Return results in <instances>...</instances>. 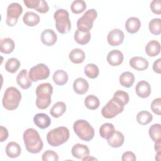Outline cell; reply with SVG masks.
Returning a JSON list of instances; mask_svg holds the SVG:
<instances>
[{
  "label": "cell",
  "mask_w": 161,
  "mask_h": 161,
  "mask_svg": "<svg viewBox=\"0 0 161 161\" xmlns=\"http://www.w3.org/2000/svg\"><path fill=\"white\" fill-rule=\"evenodd\" d=\"M27 151L31 153H38L43 149V143L38 132L34 128H28L23 135Z\"/></svg>",
  "instance_id": "1"
},
{
  "label": "cell",
  "mask_w": 161,
  "mask_h": 161,
  "mask_svg": "<svg viewBox=\"0 0 161 161\" xmlns=\"http://www.w3.org/2000/svg\"><path fill=\"white\" fill-rule=\"evenodd\" d=\"M53 87L51 84L46 82L38 85L36 89V106L40 109H47L51 104V96Z\"/></svg>",
  "instance_id": "2"
},
{
  "label": "cell",
  "mask_w": 161,
  "mask_h": 161,
  "mask_svg": "<svg viewBox=\"0 0 161 161\" xmlns=\"http://www.w3.org/2000/svg\"><path fill=\"white\" fill-rule=\"evenodd\" d=\"M69 130L67 127L59 126L48 132L47 140L52 147H58L65 143L69 138Z\"/></svg>",
  "instance_id": "3"
},
{
  "label": "cell",
  "mask_w": 161,
  "mask_h": 161,
  "mask_svg": "<svg viewBox=\"0 0 161 161\" xmlns=\"http://www.w3.org/2000/svg\"><path fill=\"white\" fill-rule=\"evenodd\" d=\"M21 99L20 91L14 87H9L6 89L4 93L2 104L5 109L14 110L18 107Z\"/></svg>",
  "instance_id": "4"
},
{
  "label": "cell",
  "mask_w": 161,
  "mask_h": 161,
  "mask_svg": "<svg viewBox=\"0 0 161 161\" xmlns=\"http://www.w3.org/2000/svg\"><path fill=\"white\" fill-rule=\"evenodd\" d=\"M73 129L75 134L82 140L91 141L94 136V129L88 121L84 119L75 121L73 125Z\"/></svg>",
  "instance_id": "5"
},
{
  "label": "cell",
  "mask_w": 161,
  "mask_h": 161,
  "mask_svg": "<svg viewBox=\"0 0 161 161\" xmlns=\"http://www.w3.org/2000/svg\"><path fill=\"white\" fill-rule=\"evenodd\" d=\"M53 18L55 20L57 30L61 34L68 33L71 28L69 12L64 9H58L54 13Z\"/></svg>",
  "instance_id": "6"
},
{
  "label": "cell",
  "mask_w": 161,
  "mask_h": 161,
  "mask_svg": "<svg viewBox=\"0 0 161 161\" xmlns=\"http://www.w3.org/2000/svg\"><path fill=\"white\" fill-rule=\"evenodd\" d=\"M125 105V104L119 99L115 97H113V98L102 108V116L107 119L114 118L123 112Z\"/></svg>",
  "instance_id": "7"
},
{
  "label": "cell",
  "mask_w": 161,
  "mask_h": 161,
  "mask_svg": "<svg viewBox=\"0 0 161 161\" xmlns=\"http://www.w3.org/2000/svg\"><path fill=\"white\" fill-rule=\"evenodd\" d=\"M97 13L94 9H90L86 11L77 22V29L83 31H89L93 26V23L97 18Z\"/></svg>",
  "instance_id": "8"
},
{
  "label": "cell",
  "mask_w": 161,
  "mask_h": 161,
  "mask_svg": "<svg viewBox=\"0 0 161 161\" xmlns=\"http://www.w3.org/2000/svg\"><path fill=\"white\" fill-rule=\"evenodd\" d=\"M23 13L22 6L18 3H12L7 8L6 23L9 26H14Z\"/></svg>",
  "instance_id": "9"
},
{
  "label": "cell",
  "mask_w": 161,
  "mask_h": 161,
  "mask_svg": "<svg viewBox=\"0 0 161 161\" xmlns=\"http://www.w3.org/2000/svg\"><path fill=\"white\" fill-rule=\"evenodd\" d=\"M49 75V68L44 64H38L30 69L28 76L31 81L36 82L47 79Z\"/></svg>",
  "instance_id": "10"
},
{
  "label": "cell",
  "mask_w": 161,
  "mask_h": 161,
  "mask_svg": "<svg viewBox=\"0 0 161 161\" xmlns=\"http://www.w3.org/2000/svg\"><path fill=\"white\" fill-rule=\"evenodd\" d=\"M23 3L28 8L34 9L40 13H46L49 10L47 3L43 0H24Z\"/></svg>",
  "instance_id": "11"
},
{
  "label": "cell",
  "mask_w": 161,
  "mask_h": 161,
  "mask_svg": "<svg viewBox=\"0 0 161 161\" xmlns=\"http://www.w3.org/2000/svg\"><path fill=\"white\" fill-rule=\"evenodd\" d=\"M124 33L119 29H113L111 30L107 36L108 43L111 46H118L124 40Z\"/></svg>",
  "instance_id": "12"
},
{
  "label": "cell",
  "mask_w": 161,
  "mask_h": 161,
  "mask_svg": "<svg viewBox=\"0 0 161 161\" xmlns=\"http://www.w3.org/2000/svg\"><path fill=\"white\" fill-rule=\"evenodd\" d=\"M135 91L138 97L141 98L148 97L151 93L150 85L146 80H140L135 87Z\"/></svg>",
  "instance_id": "13"
},
{
  "label": "cell",
  "mask_w": 161,
  "mask_h": 161,
  "mask_svg": "<svg viewBox=\"0 0 161 161\" xmlns=\"http://www.w3.org/2000/svg\"><path fill=\"white\" fill-rule=\"evenodd\" d=\"M71 152L74 157L81 160L89 155L90 153L88 147L81 143H77L74 145L72 148Z\"/></svg>",
  "instance_id": "14"
},
{
  "label": "cell",
  "mask_w": 161,
  "mask_h": 161,
  "mask_svg": "<svg viewBox=\"0 0 161 161\" xmlns=\"http://www.w3.org/2000/svg\"><path fill=\"white\" fill-rule=\"evenodd\" d=\"M57 40V35L52 29H46L41 34V41L47 46H52Z\"/></svg>",
  "instance_id": "15"
},
{
  "label": "cell",
  "mask_w": 161,
  "mask_h": 161,
  "mask_svg": "<svg viewBox=\"0 0 161 161\" xmlns=\"http://www.w3.org/2000/svg\"><path fill=\"white\" fill-rule=\"evenodd\" d=\"M123 54L118 50L110 51L107 55V61L112 66H118L122 64L123 61Z\"/></svg>",
  "instance_id": "16"
},
{
  "label": "cell",
  "mask_w": 161,
  "mask_h": 161,
  "mask_svg": "<svg viewBox=\"0 0 161 161\" xmlns=\"http://www.w3.org/2000/svg\"><path fill=\"white\" fill-rule=\"evenodd\" d=\"M130 65L134 69L139 71H142L147 69L148 67V60L142 57H133L129 62Z\"/></svg>",
  "instance_id": "17"
},
{
  "label": "cell",
  "mask_w": 161,
  "mask_h": 161,
  "mask_svg": "<svg viewBox=\"0 0 161 161\" xmlns=\"http://www.w3.org/2000/svg\"><path fill=\"white\" fill-rule=\"evenodd\" d=\"M35 125L40 129L47 128L51 124L50 118L45 113H38L33 117Z\"/></svg>",
  "instance_id": "18"
},
{
  "label": "cell",
  "mask_w": 161,
  "mask_h": 161,
  "mask_svg": "<svg viewBox=\"0 0 161 161\" xmlns=\"http://www.w3.org/2000/svg\"><path fill=\"white\" fill-rule=\"evenodd\" d=\"M17 84L23 89H27L31 86V80L28 75L26 69L21 70L16 77Z\"/></svg>",
  "instance_id": "19"
},
{
  "label": "cell",
  "mask_w": 161,
  "mask_h": 161,
  "mask_svg": "<svg viewBox=\"0 0 161 161\" xmlns=\"http://www.w3.org/2000/svg\"><path fill=\"white\" fill-rule=\"evenodd\" d=\"M88 82L82 77L77 78L73 84L74 91L78 94H84L89 89Z\"/></svg>",
  "instance_id": "20"
},
{
  "label": "cell",
  "mask_w": 161,
  "mask_h": 161,
  "mask_svg": "<svg viewBox=\"0 0 161 161\" xmlns=\"http://www.w3.org/2000/svg\"><path fill=\"white\" fill-rule=\"evenodd\" d=\"M141 27L140 20L136 17H130L125 23L126 30L131 34L138 32Z\"/></svg>",
  "instance_id": "21"
},
{
  "label": "cell",
  "mask_w": 161,
  "mask_h": 161,
  "mask_svg": "<svg viewBox=\"0 0 161 161\" xmlns=\"http://www.w3.org/2000/svg\"><path fill=\"white\" fill-rule=\"evenodd\" d=\"M124 135L119 131L115 130L113 135L107 139L108 145L113 148L120 147L124 143Z\"/></svg>",
  "instance_id": "22"
},
{
  "label": "cell",
  "mask_w": 161,
  "mask_h": 161,
  "mask_svg": "<svg viewBox=\"0 0 161 161\" xmlns=\"http://www.w3.org/2000/svg\"><path fill=\"white\" fill-rule=\"evenodd\" d=\"M91 35L89 31H83L77 29L74 33V40L79 45H86L91 40Z\"/></svg>",
  "instance_id": "23"
},
{
  "label": "cell",
  "mask_w": 161,
  "mask_h": 161,
  "mask_svg": "<svg viewBox=\"0 0 161 161\" xmlns=\"http://www.w3.org/2000/svg\"><path fill=\"white\" fill-rule=\"evenodd\" d=\"M21 149L19 144L14 142H9L6 147V153L10 158H16L21 154Z\"/></svg>",
  "instance_id": "24"
},
{
  "label": "cell",
  "mask_w": 161,
  "mask_h": 161,
  "mask_svg": "<svg viewBox=\"0 0 161 161\" xmlns=\"http://www.w3.org/2000/svg\"><path fill=\"white\" fill-rule=\"evenodd\" d=\"M145 52L150 57H155L160 52V43L157 40L150 41L145 47Z\"/></svg>",
  "instance_id": "25"
},
{
  "label": "cell",
  "mask_w": 161,
  "mask_h": 161,
  "mask_svg": "<svg viewBox=\"0 0 161 161\" xmlns=\"http://www.w3.org/2000/svg\"><path fill=\"white\" fill-rule=\"evenodd\" d=\"M24 23L28 26H34L40 22V16L32 11H27L23 17Z\"/></svg>",
  "instance_id": "26"
},
{
  "label": "cell",
  "mask_w": 161,
  "mask_h": 161,
  "mask_svg": "<svg viewBox=\"0 0 161 161\" xmlns=\"http://www.w3.org/2000/svg\"><path fill=\"white\" fill-rule=\"evenodd\" d=\"M85 53L80 48H74L69 53V59L74 64L82 63L85 59Z\"/></svg>",
  "instance_id": "27"
},
{
  "label": "cell",
  "mask_w": 161,
  "mask_h": 161,
  "mask_svg": "<svg viewBox=\"0 0 161 161\" xmlns=\"http://www.w3.org/2000/svg\"><path fill=\"white\" fill-rule=\"evenodd\" d=\"M120 84L125 87H130L135 82V76L133 73L126 71L123 72L119 78Z\"/></svg>",
  "instance_id": "28"
},
{
  "label": "cell",
  "mask_w": 161,
  "mask_h": 161,
  "mask_svg": "<svg viewBox=\"0 0 161 161\" xmlns=\"http://www.w3.org/2000/svg\"><path fill=\"white\" fill-rule=\"evenodd\" d=\"M14 42L13 39L10 38H4L1 40L0 51L6 54H9L14 49Z\"/></svg>",
  "instance_id": "29"
},
{
  "label": "cell",
  "mask_w": 161,
  "mask_h": 161,
  "mask_svg": "<svg viewBox=\"0 0 161 161\" xmlns=\"http://www.w3.org/2000/svg\"><path fill=\"white\" fill-rule=\"evenodd\" d=\"M66 111V105L64 102L58 101L53 104L50 110V114L53 118H59Z\"/></svg>",
  "instance_id": "30"
},
{
  "label": "cell",
  "mask_w": 161,
  "mask_h": 161,
  "mask_svg": "<svg viewBox=\"0 0 161 161\" xmlns=\"http://www.w3.org/2000/svg\"><path fill=\"white\" fill-rule=\"evenodd\" d=\"M150 138L155 142H161V125L158 123L152 125L148 130Z\"/></svg>",
  "instance_id": "31"
},
{
  "label": "cell",
  "mask_w": 161,
  "mask_h": 161,
  "mask_svg": "<svg viewBox=\"0 0 161 161\" xmlns=\"http://www.w3.org/2000/svg\"><path fill=\"white\" fill-rule=\"evenodd\" d=\"M53 80L58 86L65 84L68 80L67 73L64 70H57L53 74Z\"/></svg>",
  "instance_id": "32"
},
{
  "label": "cell",
  "mask_w": 161,
  "mask_h": 161,
  "mask_svg": "<svg viewBox=\"0 0 161 161\" xmlns=\"http://www.w3.org/2000/svg\"><path fill=\"white\" fill-rule=\"evenodd\" d=\"M115 131L114 126L113 124L109 123H106L103 124L99 128L100 136L105 139H108L111 137Z\"/></svg>",
  "instance_id": "33"
},
{
  "label": "cell",
  "mask_w": 161,
  "mask_h": 161,
  "mask_svg": "<svg viewBox=\"0 0 161 161\" xmlns=\"http://www.w3.org/2000/svg\"><path fill=\"white\" fill-rule=\"evenodd\" d=\"M152 119V114L147 111H141L136 116V120L138 123L142 125H146L150 123Z\"/></svg>",
  "instance_id": "34"
},
{
  "label": "cell",
  "mask_w": 161,
  "mask_h": 161,
  "mask_svg": "<svg viewBox=\"0 0 161 161\" xmlns=\"http://www.w3.org/2000/svg\"><path fill=\"white\" fill-rule=\"evenodd\" d=\"M20 65L21 64L18 59L13 57L10 58L6 61L5 64V69L7 72L14 74L19 68Z\"/></svg>",
  "instance_id": "35"
},
{
  "label": "cell",
  "mask_w": 161,
  "mask_h": 161,
  "mask_svg": "<svg viewBox=\"0 0 161 161\" xmlns=\"http://www.w3.org/2000/svg\"><path fill=\"white\" fill-rule=\"evenodd\" d=\"M84 104L87 108L94 110L99 108L100 101L96 96L89 95L84 99Z\"/></svg>",
  "instance_id": "36"
},
{
  "label": "cell",
  "mask_w": 161,
  "mask_h": 161,
  "mask_svg": "<svg viewBox=\"0 0 161 161\" xmlns=\"http://www.w3.org/2000/svg\"><path fill=\"white\" fill-rule=\"evenodd\" d=\"M99 69L94 64H88L84 67V74L90 79H95L99 75Z\"/></svg>",
  "instance_id": "37"
},
{
  "label": "cell",
  "mask_w": 161,
  "mask_h": 161,
  "mask_svg": "<svg viewBox=\"0 0 161 161\" xmlns=\"http://www.w3.org/2000/svg\"><path fill=\"white\" fill-rule=\"evenodd\" d=\"M87 8L86 3L83 0L74 1L70 6L71 11L74 14H80L84 11Z\"/></svg>",
  "instance_id": "38"
},
{
  "label": "cell",
  "mask_w": 161,
  "mask_h": 161,
  "mask_svg": "<svg viewBox=\"0 0 161 161\" xmlns=\"http://www.w3.org/2000/svg\"><path fill=\"white\" fill-rule=\"evenodd\" d=\"M149 30L153 35H158L161 33V19L160 18H153L148 24Z\"/></svg>",
  "instance_id": "39"
},
{
  "label": "cell",
  "mask_w": 161,
  "mask_h": 161,
  "mask_svg": "<svg viewBox=\"0 0 161 161\" xmlns=\"http://www.w3.org/2000/svg\"><path fill=\"white\" fill-rule=\"evenodd\" d=\"M43 161H57L58 160V156L57 153L53 150H48L42 154Z\"/></svg>",
  "instance_id": "40"
},
{
  "label": "cell",
  "mask_w": 161,
  "mask_h": 161,
  "mask_svg": "<svg viewBox=\"0 0 161 161\" xmlns=\"http://www.w3.org/2000/svg\"><path fill=\"white\" fill-rule=\"evenodd\" d=\"M113 97H115L119 99L121 101H122L125 105L128 103L129 101V95L126 92H125L121 90H118L116 91L113 95Z\"/></svg>",
  "instance_id": "41"
},
{
  "label": "cell",
  "mask_w": 161,
  "mask_h": 161,
  "mask_svg": "<svg viewBox=\"0 0 161 161\" xmlns=\"http://www.w3.org/2000/svg\"><path fill=\"white\" fill-rule=\"evenodd\" d=\"M152 111L157 115L161 114V99L160 97L153 99L151 103Z\"/></svg>",
  "instance_id": "42"
},
{
  "label": "cell",
  "mask_w": 161,
  "mask_h": 161,
  "mask_svg": "<svg viewBox=\"0 0 161 161\" xmlns=\"http://www.w3.org/2000/svg\"><path fill=\"white\" fill-rule=\"evenodd\" d=\"M150 8L152 11L156 14H161V5L160 0H153L151 2Z\"/></svg>",
  "instance_id": "43"
},
{
  "label": "cell",
  "mask_w": 161,
  "mask_h": 161,
  "mask_svg": "<svg viewBox=\"0 0 161 161\" xmlns=\"http://www.w3.org/2000/svg\"><path fill=\"white\" fill-rule=\"evenodd\" d=\"M121 160L123 161H135L136 160V158L134 153L130 151H128L123 153Z\"/></svg>",
  "instance_id": "44"
},
{
  "label": "cell",
  "mask_w": 161,
  "mask_h": 161,
  "mask_svg": "<svg viewBox=\"0 0 161 161\" xmlns=\"http://www.w3.org/2000/svg\"><path fill=\"white\" fill-rule=\"evenodd\" d=\"M8 137V131L3 126H0V141L1 142L6 140Z\"/></svg>",
  "instance_id": "45"
},
{
  "label": "cell",
  "mask_w": 161,
  "mask_h": 161,
  "mask_svg": "<svg viewBox=\"0 0 161 161\" xmlns=\"http://www.w3.org/2000/svg\"><path fill=\"white\" fill-rule=\"evenodd\" d=\"M160 65H161V58H159L157 60H155L153 64V70L157 74H160Z\"/></svg>",
  "instance_id": "46"
},
{
  "label": "cell",
  "mask_w": 161,
  "mask_h": 161,
  "mask_svg": "<svg viewBox=\"0 0 161 161\" xmlns=\"http://www.w3.org/2000/svg\"><path fill=\"white\" fill-rule=\"evenodd\" d=\"M155 150L157 152V155L160 156V150H161V142L155 143Z\"/></svg>",
  "instance_id": "47"
},
{
  "label": "cell",
  "mask_w": 161,
  "mask_h": 161,
  "mask_svg": "<svg viewBox=\"0 0 161 161\" xmlns=\"http://www.w3.org/2000/svg\"><path fill=\"white\" fill-rule=\"evenodd\" d=\"M83 161H85V160H97V159L96 158H94V157H90V156H87L86 157H84V158L82 159Z\"/></svg>",
  "instance_id": "48"
}]
</instances>
